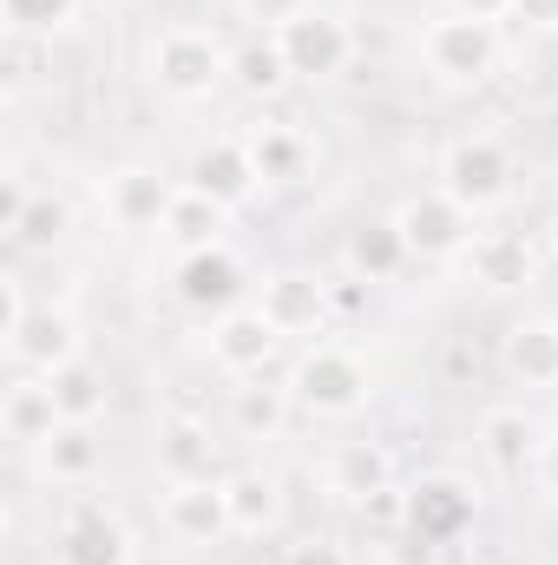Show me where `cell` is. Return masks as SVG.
I'll list each match as a JSON object with an SVG mask.
<instances>
[{
    "instance_id": "6da1fadb",
    "label": "cell",
    "mask_w": 558,
    "mask_h": 565,
    "mask_svg": "<svg viewBox=\"0 0 558 565\" xmlns=\"http://www.w3.org/2000/svg\"><path fill=\"white\" fill-rule=\"evenodd\" d=\"M433 184H440L453 204H466L473 217H493V211L513 204V191H519V158H513V145L500 139V132L466 126V132H453V139L440 145Z\"/></svg>"
},
{
    "instance_id": "7a4b0ae2",
    "label": "cell",
    "mask_w": 558,
    "mask_h": 565,
    "mask_svg": "<svg viewBox=\"0 0 558 565\" xmlns=\"http://www.w3.org/2000/svg\"><path fill=\"white\" fill-rule=\"evenodd\" d=\"M289 395H296V408L302 415H322V422H348V415H362L368 402H375V369H368V355L362 349H348V342H302L296 349V362H289V382H282Z\"/></svg>"
},
{
    "instance_id": "3957f363",
    "label": "cell",
    "mask_w": 558,
    "mask_h": 565,
    "mask_svg": "<svg viewBox=\"0 0 558 565\" xmlns=\"http://www.w3.org/2000/svg\"><path fill=\"white\" fill-rule=\"evenodd\" d=\"M144 79L178 106L217 99L230 86V46L211 26H158L144 40Z\"/></svg>"
},
{
    "instance_id": "277c9868",
    "label": "cell",
    "mask_w": 558,
    "mask_h": 565,
    "mask_svg": "<svg viewBox=\"0 0 558 565\" xmlns=\"http://www.w3.org/2000/svg\"><path fill=\"white\" fill-rule=\"evenodd\" d=\"M415 53L440 86H486L500 73V60H506V40H500L493 20H473V13H453L447 7L433 20H420Z\"/></svg>"
},
{
    "instance_id": "5b68a950",
    "label": "cell",
    "mask_w": 558,
    "mask_h": 565,
    "mask_svg": "<svg viewBox=\"0 0 558 565\" xmlns=\"http://www.w3.org/2000/svg\"><path fill=\"white\" fill-rule=\"evenodd\" d=\"M395 231H401L415 264H460L466 244L480 237V217L466 204H453L440 184H427V191H408L395 204Z\"/></svg>"
},
{
    "instance_id": "8992f818",
    "label": "cell",
    "mask_w": 558,
    "mask_h": 565,
    "mask_svg": "<svg viewBox=\"0 0 558 565\" xmlns=\"http://www.w3.org/2000/svg\"><path fill=\"white\" fill-rule=\"evenodd\" d=\"M178 178L164 171V164H112L106 171V184H99V211H106V224L112 231H126V237H158L164 231V217H171V204H178Z\"/></svg>"
},
{
    "instance_id": "52a82bcc",
    "label": "cell",
    "mask_w": 558,
    "mask_h": 565,
    "mask_svg": "<svg viewBox=\"0 0 558 565\" xmlns=\"http://www.w3.org/2000/svg\"><path fill=\"white\" fill-rule=\"evenodd\" d=\"M53 565H132V526L99 493H73L53 526Z\"/></svg>"
},
{
    "instance_id": "ba28073f",
    "label": "cell",
    "mask_w": 558,
    "mask_h": 565,
    "mask_svg": "<svg viewBox=\"0 0 558 565\" xmlns=\"http://www.w3.org/2000/svg\"><path fill=\"white\" fill-rule=\"evenodd\" d=\"M282 342H289V335L264 316V302H237V309L217 316L211 335H204L211 369L230 375V382H257V375H270V362L282 355Z\"/></svg>"
},
{
    "instance_id": "9c48e42d",
    "label": "cell",
    "mask_w": 558,
    "mask_h": 565,
    "mask_svg": "<svg viewBox=\"0 0 558 565\" xmlns=\"http://www.w3.org/2000/svg\"><path fill=\"white\" fill-rule=\"evenodd\" d=\"M244 289H250V270H244V257L230 244H211V250H191V257L171 264V296H178L184 316L217 322V316H230L244 302Z\"/></svg>"
},
{
    "instance_id": "30bf717a",
    "label": "cell",
    "mask_w": 558,
    "mask_h": 565,
    "mask_svg": "<svg viewBox=\"0 0 558 565\" xmlns=\"http://www.w3.org/2000/svg\"><path fill=\"white\" fill-rule=\"evenodd\" d=\"M480 520V487L466 473H420L408 480V533L427 546H460Z\"/></svg>"
},
{
    "instance_id": "8fae6325",
    "label": "cell",
    "mask_w": 558,
    "mask_h": 565,
    "mask_svg": "<svg viewBox=\"0 0 558 565\" xmlns=\"http://www.w3.org/2000/svg\"><path fill=\"white\" fill-rule=\"evenodd\" d=\"M277 46H282V60H289L296 79L322 86V79H342V73H348V60H355V26H348L335 7H309L302 20H289L277 33Z\"/></svg>"
},
{
    "instance_id": "7c38bea8",
    "label": "cell",
    "mask_w": 558,
    "mask_h": 565,
    "mask_svg": "<svg viewBox=\"0 0 558 565\" xmlns=\"http://www.w3.org/2000/svg\"><path fill=\"white\" fill-rule=\"evenodd\" d=\"M158 526H164L171 546H224V540H237L230 500H224V473L217 480H164Z\"/></svg>"
},
{
    "instance_id": "4fadbf2b",
    "label": "cell",
    "mask_w": 558,
    "mask_h": 565,
    "mask_svg": "<svg viewBox=\"0 0 558 565\" xmlns=\"http://www.w3.org/2000/svg\"><path fill=\"white\" fill-rule=\"evenodd\" d=\"M7 362H13V375H60V369H73V362H86V329H79V316L66 309V302H40L33 316H26V329L7 342Z\"/></svg>"
},
{
    "instance_id": "5bb4252c",
    "label": "cell",
    "mask_w": 558,
    "mask_h": 565,
    "mask_svg": "<svg viewBox=\"0 0 558 565\" xmlns=\"http://www.w3.org/2000/svg\"><path fill=\"white\" fill-rule=\"evenodd\" d=\"M184 184L204 191V198H217L224 211H244V204L264 191V171H257V158H250V139H244V132H217V139L197 145Z\"/></svg>"
},
{
    "instance_id": "9a60e30c",
    "label": "cell",
    "mask_w": 558,
    "mask_h": 565,
    "mask_svg": "<svg viewBox=\"0 0 558 565\" xmlns=\"http://www.w3.org/2000/svg\"><path fill=\"white\" fill-rule=\"evenodd\" d=\"M500 369L513 388L539 395L558 388V316H519L506 335H500Z\"/></svg>"
},
{
    "instance_id": "2e32d148",
    "label": "cell",
    "mask_w": 558,
    "mask_h": 565,
    "mask_svg": "<svg viewBox=\"0 0 558 565\" xmlns=\"http://www.w3.org/2000/svg\"><path fill=\"white\" fill-rule=\"evenodd\" d=\"M264 316L277 322L282 335H322L335 316H329V282L315 270H270L264 289H257Z\"/></svg>"
},
{
    "instance_id": "e0dca14e",
    "label": "cell",
    "mask_w": 558,
    "mask_h": 565,
    "mask_svg": "<svg viewBox=\"0 0 558 565\" xmlns=\"http://www.w3.org/2000/svg\"><path fill=\"white\" fill-rule=\"evenodd\" d=\"M151 454H158V473H164V480H217V454H224V440L211 434L204 415H164V422H158V440H151Z\"/></svg>"
},
{
    "instance_id": "ac0fdd59",
    "label": "cell",
    "mask_w": 558,
    "mask_h": 565,
    "mask_svg": "<svg viewBox=\"0 0 558 565\" xmlns=\"http://www.w3.org/2000/svg\"><path fill=\"white\" fill-rule=\"evenodd\" d=\"M460 270L480 282V289H526V282L539 277V257H533V244L519 231H480L466 244Z\"/></svg>"
},
{
    "instance_id": "d6986e66",
    "label": "cell",
    "mask_w": 558,
    "mask_h": 565,
    "mask_svg": "<svg viewBox=\"0 0 558 565\" xmlns=\"http://www.w3.org/2000/svg\"><path fill=\"white\" fill-rule=\"evenodd\" d=\"M33 467H40V480H46V487L86 493V487L99 480V467H106V447H99V434H93V427L66 422L46 447H33Z\"/></svg>"
},
{
    "instance_id": "ffe728a7",
    "label": "cell",
    "mask_w": 558,
    "mask_h": 565,
    "mask_svg": "<svg viewBox=\"0 0 558 565\" xmlns=\"http://www.w3.org/2000/svg\"><path fill=\"white\" fill-rule=\"evenodd\" d=\"M224 500H230L237 540H270L282 526V480L270 467H237V473H224Z\"/></svg>"
},
{
    "instance_id": "44dd1931",
    "label": "cell",
    "mask_w": 558,
    "mask_h": 565,
    "mask_svg": "<svg viewBox=\"0 0 558 565\" xmlns=\"http://www.w3.org/2000/svg\"><path fill=\"white\" fill-rule=\"evenodd\" d=\"M322 480H329L335 500L355 507V500H368V493H382V487L395 480V460H388L382 440H335L329 460H322Z\"/></svg>"
},
{
    "instance_id": "7402d4cb",
    "label": "cell",
    "mask_w": 558,
    "mask_h": 565,
    "mask_svg": "<svg viewBox=\"0 0 558 565\" xmlns=\"http://www.w3.org/2000/svg\"><path fill=\"white\" fill-rule=\"evenodd\" d=\"M244 139H250V158H257L264 184H302L315 171V139L302 126H289V119H257Z\"/></svg>"
},
{
    "instance_id": "603a6c76",
    "label": "cell",
    "mask_w": 558,
    "mask_h": 565,
    "mask_svg": "<svg viewBox=\"0 0 558 565\" xmlns=\"http://www.w3.org/2000/svg\"><path fill=\"white\" fill-rule=\"evenodd\" d=\"M0 427H7V440L13 447H46L53 434H60V402H53V388L40 382V375H13L7 382V402H0Z\"/></svg>"
},
{
    "instance_id": "cb8c5ba5",
    "label": "cell",
    "mask_w": 558,
    "mask_h": 565,
    "mask_svg": "<svg viewBox=\"0 0 558 565\" xmlns=\"http://www.w3.org/2000/svg\"><path fill=\"white\" fill-rule=\"evenodd\" d=\"M408 264H415V257H408L395 217H368V224H355V231L342 237V270L362 277V282H395Z\"/></svg>"
},
{
    "instance_id": "d4e9b609",
    "label": "cell",
    "mask_w": 558,
    "mask_h": 565,
    "mask_svg": "<svg viewBox=\"0 0 558 565\" xmlns=\"http://www.w3.org/2000/svg\"><path fill=\"white\" fill-rule=\"evenodd\" d=\"M539 434H546V427L533 422L519 402H500V408H486V415H480V454H486L500 473H526V467H533Z\"/></svg>"
},
{
    "instance_id": "484cf974",
    "label": "cell",
    "mask_w": 558,
    "mask_h": 565,
    "mask_svg": "<svg viewBox=\"0 0 558 565\" xmlns=\"http://www.w3.org/2000/svg\"><path fill=\"white\" fill-rule=\"evenodd\" d=\"M230 217L237 211H224L217 198H204V191H178V204H171V217H164V244L178 250V257H191V250H211V244H224V231H230Z\"/></svg>"
},
{
    "instance_id": "4316f807",
    "label": "cell",
    "mask_w": 558,
    "mask_h": 565,
    "mask_svg": "<svg viewBox=\"0 0 558 565\" xmlns=\"http://www.w3.org/2000/svg\"><path fill=\"white\" fill-rule=\"evenodd\" d=\"M289 60H282L277 33H250V40H237L230 46V86L244 93V99H282L289 93Z\"/></svg>"
},
{
    "instance_id": "83f0119b",
    "label": "cell",
    "mask_w": 558,
    "mask_h": 565,
    "mask_svg": "<svg viewBox=\"0 0 558 565\" xmlns=\"http://www.w3.org/2000/svg\"><path fill=\"white\" fill-rule=\"evenodd\" d=\"M289 415H296V395L270 388L264 375L230 388V427H237V440H277L282 427H289Z\"/></svg>"
},
{
    "instance_id": "f1b7e54d",
    "label": "cell",
    "mask_w": 558,
    "mask_h": 565,
    "mask_svg": "<svg viewBox=\"0 0 558 565\" xmlns=\"http://www.w3.org/2000/svg\"><path fill=\"white\" fill-rule=\"evenodd\" d=\"M66 237H73V198H66V191H33V198H26V211H20V224L7 231V244H13L20 257L60 250Z\"/></svg>"
},
{
    "instance_id": "f546056e",
    "label": "cell",
    "mask_w": 558,
    "mask_h": 565,
    "mask_svg": "<svg viewBox=\"0 0 558 565\" xmlns=\"http://www.w3.org/2000/svg\"><path fill=\"white\" fill-rule=\"evenodd\" d=\"M46 388H53V402H60V422L99 427L106 408H112V388H106V375H99L93 362H73V369L46 375Z\"/></svg>"
},
{
    "instance_id": "4dcf8cb0",
    "label": "cell",
    "mask_w": 558,
    "mask_h": 565,
    "mask_svg": "<svg viewBox=\"0 0 558 565\" xmlns=\"http://www.w3.org/2000/svg\"><path fill=\"white\" fill-rule=\"evenodd\" d=\"M79 7L86 0H0V20L13 40H53L79 20Z\"/></svg>"
},
{
    "instance_id": "1f68e13d",
    "label": "cell",
    "mask_w": 558,
    "mask_h": 565,
    "mask_svg": "<svg viewBox=\"0 0 558 565\" xmlns=\"http://www.w3.org/2000/svg\"><path fill=\"white\" fill-rule=\"evenodd\" d=\"M355 513H362V526H375V533H408V487H382V493H368V500H355Z\"/></svg>"
},
{
    "instance_id": "d6a6232c",
    "label": "cell",
    "mask_w": 558,
    "mask_h": 565,
    "mask_svg": "<svg viewBox=\"0 0 558 565\" xmlns=\"http://www.w3.org/2000/svg\"><path fill=\"white\" fill-rule=\"evenodd\" d=\"M309 7H322V0H237V13H244L257 33H282V26L302 20Z\"/></svg>"
},
{
    "instance_id": "836d02e7",
    "label": "cell",
    "mask_w": 558,
    "mask_h": 565,
    "mask_svg": "<svg viewBox=\"0 0 558 565\" xmlns=\"http://www.w3.org/2000/svg\"><path fill=\"white\" fill-rule=\"evenodd\" d=\"M33 191H40V184L26 178V164H20V158H7V171H0V237L20 224V211H26V198H33Z\"/></svg>"
},
{
    "instance_id": "e575fe53",
    "label": "cell",
    "mask_w": 558,
    "mask_h": 565,
    "mask_svg": "<svg viewBox=\"0 0 558 565\" xmlns=\"http://www.w3.org/2000/svg\"><path fill=\"white\" fill-rule=\"evenodd\" d=\"M26 316H33V302H26V277L7 270V277H0V342H13V335L26 329Z\"/></svg>"
},
{
    "instance_id": "d590c367",
    "label": "cell",
    "mask_w": 558,
    "mask_h": 565,
    "mask_svg": "<svg viewBox=\"0 0 558 565\" xmlns=\"http://www.w3.org/2000/svg\"><path fill=\"white\" fill-rule=\"evenodd\" d=\"M368 296H375V282H362V277H342L329 282V316L335 322H355V316H368Z\"/></svg>"
},
{
    "instance_id": "8d00e7d4",
    "label": "cell",
    "mask_w": 558,
    "mask_h": 565,
    "mask_svg": "<svg viewBox=\"0 0 558 565\" xmlns=\"http://www.w3.org/2000/svg\"><path fill=\"white\" fill-rule=\"evenodd\" d=\"M282 565H355L329 533H302L296 546H282Z\"/></svg>"
},
{
    "instance_id": "74e56055",
    "label": "cell",
    "mask_w": 558,
    "mask_h": 565,
    "mask_svg": "<svg viewBox=\"0 0 558 565\" xmlns=\"http://www.w3.org/2000/svg\"><path fill=\"white\" fill-rule=\"evenodd\" d=\"M526 473H533V487H539L546 500H558V427L539 434V447H533V467H526Z\"/></svg>"
},
{
    "instance_id": "f35d334b",
    "label": "cell",
    "mask_w": 558,
    "mask_h": 565,
    "mask_svg": "<svg viewBox=\"0 0 558 565\" xmlns=\"http://www.w3.org/2000/svg\"><path fill=\"white\" fill-rule=\"evenodd\" d=\"M440 546H427L415 533H388V546H382V565H433Z\"/></svg>"
},
{
    "instance_id": "ab89813d",
    "label": "cell",
    "mask_w": 558,
    "mask_h": 565,
    "mask_svg": "<svg viewBox=\"0 0 558 565\" xmlns=\"http://www.w3.org/2000/svg\"><path fill=\"white\" fill-rule=\"evenodd\" d=\"M513 20L533 33H558V0H513Z\"/></svg>"
},
{
    "instance_id": "60d3db41",
    "label": "cell",
    "mask_w": 558,
    "mask_h": 565,
    "mask_svg": "<svg viewBox=\"0 0 558 565\" xmlns=\"http://www.w3.org/2000/svg\"><path fill=\"white\" fill-rule=\"evenodd\" d=\"M447 7H453V13H473V20H493V26L513 20V0H447Z\"/></svg>"
},
{
    "instance_id": "b9f144b4",
    "label": "cell",
    "mask_w": 558,
    "mask_h": 565,
    "mask_svg": "<svg viewBox=\"0 0 558 565\" xmlns=\"http://www.w3.org/2000/svg\"><path fill=\"white\" fill-rule=\"evenodd\" d=\"M552 250H558V211H552Z\"/></svg>"
}]
</instances>
